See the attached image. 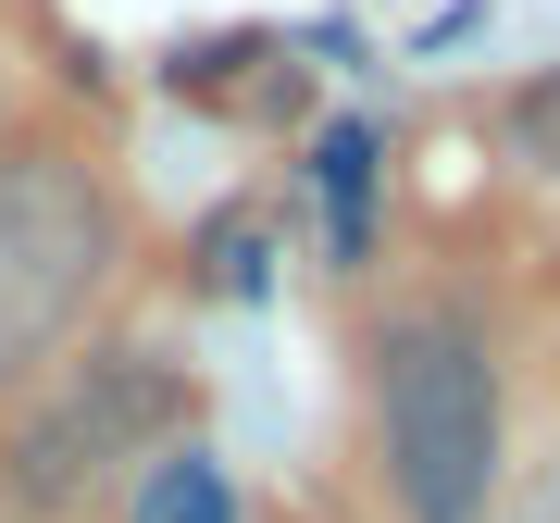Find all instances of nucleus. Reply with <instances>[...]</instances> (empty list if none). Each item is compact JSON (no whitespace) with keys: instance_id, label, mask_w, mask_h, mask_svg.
Instances as JSON below:
<instances>
[{"instance_id":"nucleus-2","label":"nucleus","mask_w":560,"mask_h":523,"mask_svg":"<svg viewBox=\"0 0 560 523\" xmlns=\"http://www.w3.org/2000/svg\"><path fill=\"white\" fill-rule=\"evenodd\" d=\"M187 411H200V386L175 349H62L38 386L0 399V511L13 523L113 511L150 462H175Z\"/></svg>"},{"instance_id":"nucleus-4","label":"nucleus","mask_w":560,"mask_h":523,"mask_svg":"<svg viewBox=\"0 0 560 523\" xmlns=\"http://www.w3.org/2000/svg\"><path fill=\"white\" fill-rule=\"evenodd\" d=\"M324 212H337V249H349V262L374 249V138H361V125L324 138Z\"/></svg>"},{"instance_id":"nucleus-3","label":"nucleus","mask_w":560,"mask_h":523,"mask_svg":"<svg viewBox=\"0 0 560 523\" xmlns=\"http://www.w3.org/2000/svg\"><path fill=\"white\" fill-rule=\"evenodd\" d=\"M125 262V212L101 187V162L75 150H0V399L38 386L75 324L101 312Z\"/></svg>"},{"instance_id":"nucleus-1","label":"nucleus","mask_w":560,"mask_h":523,"mask_svg":"<svg viewBox=\"0 0 560 523\" xmlns=\"http://www.w3.org/2000/svg\"><path fill=\"white\" fill-rule=\"evenodd\" d=\"M374 462H386L399 523H499L511 399H499V337L460 300L374 324Z\"/></svg>"},{"instance_id":"nucleus-5","label":"nucleus","mask_w":560,"mask_h":523,"mask_svg":"<svg viewBox=\"0 0 560 523\" xmlns=\"http://www.w3.org/2000/svg\"><path fill=\"white\" fill-rule=\"evenodd\" d=\"M511 162H536V175H560V62H548V75H523L511 88Z\"/></svg>"}]
</instances>
